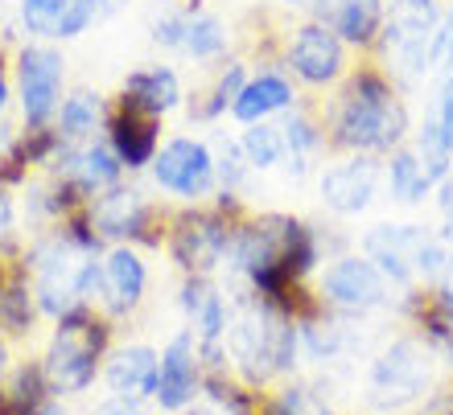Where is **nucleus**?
<instances>
[{
	"instance_id": "1",
	"label": "nucleus",
	"mask_w": 453,
	"mask_h": 415,
	"mask_svg": "<svg viewBox=\"0 0 453 415\" xmlns=\"http://www.w3.org/2000/svg\"><path fill=\"white\" fill-rule=\"evenodd\" d=\"M326 153L338 156H375L388 161L395 148H404L412 136V116L392 83V74L367 62L358 71H346L334 99L326 107Z\"/></svg>"
},
{
	"instance_id": "2",
	"label": "nucleus",
	"mask_w": 453,
	"mask_h": 415,
	"mask_svg": "<svg viewBox=\"0 0 453 415\" xmlns=\"http://www.w3.org/2000/svg\"><path fill=\"white\" fill-rule=\"evenodd\" d=\"M231 329H226V366L248 391L264 395L276 382L297 374L301 362V337L297 317H288L276 305H264L256 297L231 300Z\"/></svg>"
},
{
	"instance_id": "3",
	"label": "nucleus",
	"mask_w": 453,
	"mask_h": 415,
	"mask_svg": "<svg viewBox=\"0 0 453 415\" xmlns=\"http://www.w3.org/2000/svg\"><path fill=\"white\" fill-rule=\"evenodd\" d=\"M441 358L420 333H400L371 358L363 379L367 415H408L441 387Z\"/></svg>"
},
{
	"instance_id": "4",
	"label": "nucleus",
	"mask_w": 453,
	"mask_h": 415,
	"mask_svg": "<svg viewBox=\"0 0 453 415\" xmlns=\"http://www.w3.org/2000/svg\"><path fill=\"white\" fill-rule=\"evenodd\" d=\"M111 345H116V321L104 317L96 305H79V309L54 321L46 354L37 362L46 370L54 395L74 399V395H87L99 382Z\"/></svg>"
},
{
	"instance_id": "5",
	"label": "nucleus",
	"mask_w": 453,
	"mask_h": 415,
	"mask_svg": "<svg viewBox=\"0 0 453 415\" xmlns=\"http://www.w3.org/2000/svg\"><path fill=\"white\" fill-rule=\"evenodd\" d=\"M87 223L104 238V247H136V251H157L165 247L169 230V210L157 206L141 185L119 181L108 193H99L87 202Z\"/></svg>"
},
{
	"instance_id": "6",
	"label": "nucleus",
	"mask_w": 453,
	"mask_h": 415,
	"mask_svg": "<svg viewBox=\"0 0 453 415\" xmlns=\"http://www.w3.org/2000/svg\"><path fill=\"white\" fill-rule=\"evenodd\" d=\"M235 223L239 218L215 210L211 202L178 206V210H169L165 255L181 275H219L226 268Z\"/></svg>"
},
{
	"instance_id": "7",
	"label": "nucleus",
	"mask_w": 453,
	"mask_h": 415,
	"mask_svg": "<svg viewBox=\"0 0 453 415\" xmlns=\"http://www.w3.org/2000/svg\"><path fill=\"white\" fill-rule=\"evenodd\" d=\"M318 300H322L330 313L346 321H358V317H371L392 305V288L375 272V263L358 251H342V255H330L313 284Z\"/></svg>"
},
{
	"instance_id": "8",
	"label": "nucleus",
	"mask_w": 453,
	"mask_h": 415,
	"mask_svg": "<svg viewBox=\"0 0 453 415\" xmlns=\"http://www.w3.org/2000/svg\"><path fill=\"white\" fill-rule=\"evenodd\" d=\"M66 87V58L50 42H29L17 49V95H21L25 132L54 128V116L62 107Z\"/></svg>"
},
{
	"instance_id": "9",
	"label": "nucleus",
	"mask_w": 453,
	"mask_h": 415,
	"mask_svg": "<svg viewBox=\"0 0 453 415\" xmlns=\"http://www.w3.org/2000/svg\"><path fill=\"white\" fill-rule=\"evenodd\" d=\"M153 185L169 198H178L186 206H198L206 198H215L219 177H215V148L198 136H173L161 144V153L153 161Z\"/></svg>"
},
{
	"instance_id": "10",
	"label": "nucleus",
	"mask_w": 453,
	"mask_h": 415,
	"mask_svg": "<svg viewBox=\"0 0 453 415\" xmlns=\"http://www.w3.org/2000/svg\"><path fill=\"white\" fill-rule=\"evenodd\" d=\"M433 235H437L433 226L380 223V226H371V230H363V238H358V255H367V260L375 263V272L388 280V288L404 297V292L420 288L417 260H420V251H425V243H429Z\"/></svg>"
},
{
	"instance_id": "11",
	"label": "nucleus",
	"mask_w": 453,
	"mask_h": 415,
	"mask_svg": "<svg viewBox=\"0 0 453 415\" xmlns=\"http://www.w3.org/2000/svg\"><path fill=\"white\" fill-rule=\"evenodd\" d=\"M285 62L288 79H297L301 87H313V91H322V87H338L346 79V46L338 42V34L330 25L322 21H301L297 29H288V42H285Z\"/></svg>"
},
{
	"instance_id": "12",
	"label": "nucleus",
	"mask_w": 453,
	"mask_h": 415,
	"mask_svg": "<svg viewBox=\"0 0 453 415\" xmlns=\"http://www.w3.org/2000/svg\"><path fill=\"white\" fill-rule=\"evenodd\" d=\"M383 181V161L375 156H334L330 165L318 169V193L322 206L338 218L367 214Z\"/></svg>"
},
{
	"instance_id": "13",
	"label": "nucleus",
	"mask_w": 453,
	"mask_h": 415,
	"mask_svg": "<svg viewBox=\"0 0 453 415\" xmlns=\"http://www.w3.org/2000/svg\"><path fill=\"white\" fill-rule=\"evenodd\" d=\"M203 395V358L190 329H178L161 345V366H157V395L153 407L161 415H181L198 407Z\"/></svg>"
},
{
	"instance_id": "14",
	"label": "nucleus",
	"mask_w": 453,
	"mask_h": 415,
	"mask_svg": "<svg viewBox=\"0 0 453 415\" xmlns=\"http://www.w3.org/2000/svg\"><path fill=\"white\" fill-rule=\"evenodd\" d=\"M149 300V263L136 247H108L99 260V297L96 309L111 321H128Z\"/></svg>"
},
{
	"instance_id": "15",
	"label": "nucleus",
	"mask_w": 453,
	"mask_h": 415,
	"mask_svg": "<svg viewBox=\"0 0 453 415\" xmlns=\"http://www.w3.org/2000/svg\"><path fill=\"white\" fill-rule=\"evenodd\" d=\"M104 140L111 144L116 161L124 165V173H141L153 169L157 153H161V119L144 116L128 103H111L108 107V124H104Z\"/></svg>"
},
{
	"instance_id": "16",
	"label": "nucleus",
	"mask_w": 453,
	"mask_h": 415,
	"mask_svg": "<svg viewBox=\"0 0 453 415\" xmlns=\"http://www.w3.org/2000/svg\"><path fill=\"white\" fill-rule=\"evenodd\" d=\"M46 177L66 181V185H71L83 202H91V198L108 193L111 185H119V181H124V165L116 161L111 144L99 136V140H87V144H71V148L62 153V161L50 169Z\"/></svg>"
},
{
	"instance_id": "17",
	"label": "nucleus",
	"mask_w": 453,
	"mask_h": 415,
	"mask_svg": "<svg viewBox=\"0 0 453 415\" xmlns=\"http://www.w3.org/2000/svg\"><path fill=\"white\" fill-rule=\"evenodd\" d=\"M157 366L161 350L149 342H119L111 345L99 382L111 391V399H132V404H153L157 395Z\"/></svg>"
},
{
	"instance_id": "18",
	"label": "nucleus",
	"mask_w": 453,
	"mask_h": 415,
	"mask_svg": "<svg viewBox=\"0 0 453 415\" xmlns=\"http://www.w3.org/2000/svg\"><path fill=\"white\" fill-rule=\"evenodd\" d=\"M119 103L136 107L144 116L165 119L169 111L186 107V91H181V79L173 66H141V71H128L124 83H119Z\"/></svg>"
},
{
	"instance_id": "19",
	"label": "nucleus",
	"mask_w": 453,
	"mask_h": 415,
	"mask_svg": "<svg viewBox=\"0 0 453 415\" xmlns=\"http://www.w3.org/2000/svg\"><path fill=\"white\" fill-rule=\"evenodd\" d=\"M0 407H4V415H66V399L54 395L37 358L12 366L9 382L0 387Z\"/></svg>"
},
{
	"instance_id": "20",
	"label": "nucleus",
	"mask_w": 453,
	"mask_h": 415,
	"mask_svg": "<svg viewBox=\"0 0 453 415\" xmlns=\"http://www.w3.org/2000/svg\"><path fill=\"white\" fill-rule=\"evenodd\" d=\"M285 136V173L288 181H305L318 169V156L326 153V124L310 107H288L280 119Z\"/></svg>"
},
{
	"instance_id": "21",
	"label": "nucleus",
	"mask_w": 453,
	"mask_h": 415,
	"mask_svg": "<svg viewBox=\"0 0 453 415\" xmlns=\"http://www.w3.org/2000/svg\"><path fill=\"white\" fill-rule=\"evenodd\" d=\"M288 107H297L293 79L280 71H260V74H251L248 87L239 91L235 107H231V119L251 128V124H268L273 116H285Z\"/></svg>"
},
{
	"instance_id": "22",
	"label": "nucleus",
	"mask_w": 453,
	"mask_h": 415,
	"mask_svg": "<svg viewBox=\"0 0 453 415\" xmlns=\"http://www.w3.org/2000/svg\"><path fill=\"white\" fill-rule=\"evenodd\" d=\"M297 337H301V358H310L318 366H334L338 358H346L355 350L350 321L330 313L326 305H318L310 317L297 321Z\"/></svg>"
},
{
	"instance_id": "23",
	"label": "nucleus",
	"mask_w": 453,
	"mask_h": 415,
	"mask_svg": "<svg viewBox=\"0 0 453 415\" xmlns=\"http://www.w3.org/2000/svg\"><path fill=\"white\" fill-rule=\"evenodd\" d=\"M108 99L91 91V87H79L71 95L62 99L58 116H54V128L66 144H87L104 136V124H108Z\"/></svg>"
},
{
	"instance_id": "24",
	"label": "nucleus",
	"mask_w": 453,
	"mask_h": 415,
	"mask_svg": "<svg viewBox=\"0 0 453 415\" xmlns=\"http://www.w3.org/2000/svg\"><path fill=\"white\" fill-rule=\"evenodd\" d=\"M248 66L239 58H226L223 66H219L215 83L206 87V91H194L190 103H186V116H190V124H215V119L231 116V107H235L239 91L248 87Z\"/></svg>"
},
{
	"instance_id": "25",
	"label": "nucleus",
	"mask_w": 453,
	"mask_h": 415,
	"mask_svg": "<svg viewBox=\"0 0 453 415\" xmlns=\"http://www.w3.org/2000/svg\"><path fill=\"white\" fill-rule=\"evenodd\" d=\"M383 181H388L392 202H400V206H420L429 193H437L433 177L425 173V165L417 161V153H412V144L395 148V153L383 161Z\"/></svg>"
},
{
	"instance_id": "26",
	"label": "nucleus",
	"mask_w": 453,
	"mask_h": 415,
	"mask_svg": "<svg viewBox=\"0 0 453 415\" xmlns=\"http://www.w3.org/2000/svg\"><path fill=\"white\" fill-rule=\"evenodd\" d=\"M239 153L248 161L251 173H268V169L285 165V136H280V124H251L235 136Z\"/></svg>"
},
{
	"instance_id": "27",
	"label": "nucleus",
	"mask_w": 453,
	"mask_h": 415,
	"mask_svg": "<svg viewBox=\"0 0 453 415\" xmlns=\"http://www.w3.org/2000/svg\"><path fill=\"white\" fill-rule=\"evenodd\" d=\"M226 46H231V29H226L223 17H215V12H198V17H190V25H186V42H181V54L194 62H215L226 54Z\"/></svg>"
},
{
	"instance_id": "28",
	"label": "nucleus",
	"mask_w": 453,
	"mask_h": 415,
	"mask_svg": "<svg viewBox=\"0 0 453 415\" xmlns=\"http://www.w3.org/2000/svg\"><path fill=\"white\" fill-rule=\"evenodd\" d=\"M71 4L74 0H21V4H17L21 29L34 37V42H58Z\"/></svg>"
},
{
	"instance_id": "29",
	"label": "nucleus",
	"mask_w": 453,
	"mask_h": 415,
	"mask_svg": "<svg viewBox=\"0 0 453 415\" xmlns=\"http://www.w3.org/2000/svg\"><path fill=\"white\" fill-rule=\"evenodd\" d=\"M211 148H215V177H219V190L239 193V198H243L251 169H248V161H243V153H239V144L226 140V136H219Z\"/></svg>"
},
{
	"instance_id": "30",
	"label": "nucleus",
	"mask_w": 453,
	"mask_h": 415,
	"mask_svg": "<svg viewBox=\"0 0 453 415\" xmlns=\"http://www.w3.org/2000/svg\"><path fill=\"white\" fill-rule=\"evenodd\" d=\"M425 124L437 132V140L453 153V71L445 74L441 87H437V95H433L429 111H425Z\"/></svg>"
},
{
	"instance_id": "31",
	"label": "nucleus",
	"mask_w": 453,
	"mask_h": 415,
	"mask_svg": "<svg viewBox=\"0 0 453 415\" xmlns=\"http://www.w3.org/2000/svg\"><path fill=\"white\" fill-rule=\"evenodd\" d=\"M186 25H190V12H181L169 4L165 12H157L153 25H149V34H153V46L161 49H181L186 42Z\"/></svg>"
},
{
	"instance_id": "32",
	"label": "nucleus",
	"mask_w": 453,
	"mask_h": 415,
	"mask_svg": "<svg viewBox=\"0 0 453 415\" xmlns=\"http://www.w3.org/2000/svg\"><path fill=\"white\" fill-rule=\"evenodd\" d=\"M437 210H441V226H437V238L453 251V173L437 185Z\"/></svg>"
},
{
	"instance_id": "33",
	"label": "nucleus",
	"mask_w": 453,
	"mask_h": 415,
	"mask_svg": "<svg viewBox=\"0 0 453 415\" xmlns=\"http://www.w3.org/2000/svg\"><path fill=\"white\" fill-rule=\"evenodd\" d=\"M437 71H453V4L445 9L441 25H437Z\"/></svg>"
},
{
	"instance_id": "34",
	"label": "nucleus",
	"mask_w": 453,
	"mask_h": 415,
	"mask_svg": "<svg viewBox=\"0 0 453 415\" xmlns=\"http://www.w3.org/2000/svg\"><path fill=\"white\" fill-rule=\"evenodd\" d=\"M437 305H445V309H453V251H449V260L441 263V272L433 275V284L425 288Z\"/></svg>"
},
{
	"instance_id": "35",
	"label": "nucleus",
	"mask_w": 453,
	"mask_h": 415,
	"mask_svg": "<svg viewBox=\"0 0 453 415\" xmlns=\"http://www.w3.org/2000/svg\"><path fill=\"white\" fill-rule=\"evenodd\" d=\"M91 415H153L149 411V404H132V399H104V404H96V411Z\"/></svg>"
},
{
	"instance_id": "36",
	"label": "nucleus",
	"mask_w": 453,
	"mask_h": 415,
	"mask_svg": "<svg viewBox=\"0 0 453 415\" xmlns=\"http://www.w3.org/2000/svg\"><path fill=\"white\" fill-rule=\"evenodd\" d=\"M9 374H12V342L0 337V387L9 382Z\"/></svg>"
},
{
	"instance_id": "37",
	"label": "nucleus",
	"mask_w": 453,
	"mask_h": 415,
	"mask_svg": "<svg viewBox=\"0 0 453 415\" xmlns=\"http://www.w3.org/2000/svg\"><path fill=\"white\" fill-rule=\"evenodd\" d=\"M96 4V17H116V12H124L132 4V0H91Z\"/></svg>"
},
{
	"instance_id": "38",
	"label": "nucleus",
	"mask_w": 453,
	"mask_h": 415,
	"mask_svg": "<svg viewBox=\"0 0 453 415\" xmlns=\"http://www.w3.org/2000/svg\"><path fill=\"white\" fill-rule=\"evenodd\" d=\"M392 9H400V12H429V9H437V0H392Z\"/></svg>"
},
{
	"instance_id": "39",
	"label": "nucleus",
	"mask_w": 453,
	"mask_h": 415,
	"mask_svg": "<svg viewBox=\"0 0 453 415\" xmlns=\"http://www.w3.org/2000/svg\"><path fill=\"white\" fill-rule=\"evenodd\" d=\"M4 111H9V74L0 66V119H4Z\"/></svg>"
},
{
	"instance_id": "40",
	"label": "nucleus",
	"mask_w": 453,
	"mask_h": 415,
	"mask_svg": "<svg viewBox=\"0 0 453 415\" xmlns=\"http://www.w3.org/2000/svg\"><path fill=\"white\" fill-rule=\"evenodd\" d=\"M285 9H293V12H313L318 9V0H280Z\"/></svg>"
},
{
	"instance_id": "41",
	"label": "nucleus",
	"mask_w": 453,
	"mask_h": 415,
	"mask_svg": "<svg viewBox=\"0 0 453 415\" xmlns=\"http://www.w3.org/2000/svg\"><path fill=\"white\" fill-rule=\"evenodd\" d=\"M181 415H215V411H211V407H203V404H198V407H190V411H181Z\"/></svg>"
},
{
	"instance_id": "42",
	"label": "nucleus",
	"mask_w": 453,
	"mask_h": 415,
	"mask_svg": "<svg viewBox=\"0 0 453 415\" xmlns=\"http://www.w3.org/2000/svg\"><path fill=\"white\" fill-rule=\"evenodd\" d=\"M4 144H9V140H0V161H4Z\"/></svg>"
},
{
	"instance_id": "43",
	"label": "nucleus",
	"mask_w": 453,
	"mask_h": 415,
	"mask_svg": "<svg viewBox=\"0 0 453 415\" xmlns=\"http://www.w3.org/2000/svg\"><path fill=\"white\" fill-rule=\"evenodd\" d=\"M0 415H4V407H0Z\"/></svg>"
}]
</instances>
